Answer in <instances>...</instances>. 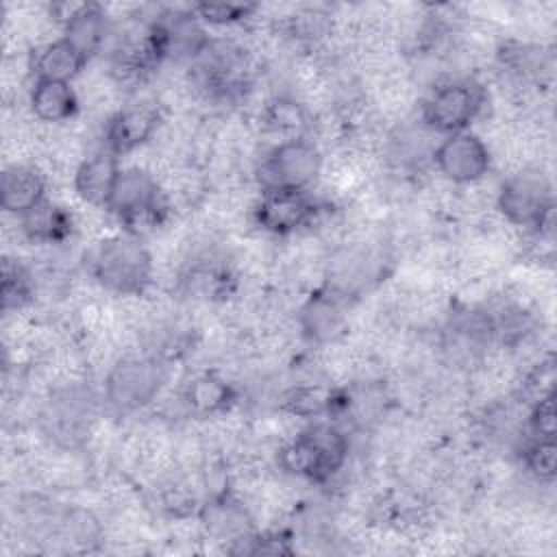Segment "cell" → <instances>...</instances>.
I'll return each instance as SVG.
<instances>
[{"mask_svg":"<svg viewBox=\"0 0 557 557\" xmlns=\"http://www.w3.org/2000/svg\"><path fill=\"white\" fill-rule=\"evenodd\" d=\"M30 298V276L24 268L4 261L2 268V305L4 309H17Z\"/></svg>","mask_w":557,"mask_h":557,"instance_id":"44dd1931","label":"cell"},{"mask_svg":"<svg viewBox=\"0 0 557 557\" xmlns=\"http://www.w3.org/2000/svg\"><path fill=\"white\" fill-rule=\"evenodd\" d=\"M346 326L337 296H313L302 309V329L315 342H333Z\"/></svg>","mask_w":557,"mask_h":557,"instance_id":"e0dca14e","label":"cell"},{"mask_svg":"<svg viewBox=\"0 0 557 557\" xmlns=\"http://www.w3.org/2000/svg\"><path fill=\"white\" fill-rule=\"evenodd\" d=\"M85 261L89 274L109 292L133 296L150 283L152 261L135 237H104L89 248Z\"/></svg>","mask_w":557,"mask_h":557,"instance_id":"6da1fadb","label":"cell"},{"mask_svg":"<svg viewBox=\"0 0 557 557\" xmlns=\"http://www.w3.org/2000/svg\"><path fill=\"white\" fill-rule=\"evenodd\" d=\"M20 220H22V231L33 242L54 244L65 239L72 233V215L63 207L52 205L48 200L37 205L33 211L22 215Z\"/></svg>","mask_w":557,"mask_h":557,"instance_id":"d6986e66","label":"cell"},{"mask_svg":"<svg viewBox=\"0 0 557 557\" xmlns=\"http://www.w3.org/2000/svg\"><path fill=\"white\" fill-rule=\"evenodd\" d=\"M163 368L148 357H126L107 374L104 394L117 411H137L159 394Z\"/></svg>","mask_w":557,"mask_h":557,"instance_id":"8992f818","label":"cell"},{"mask_svg":"<svg viewBox=\"0 0 557 557\" xmlns=\"http://www.w3.org/2000/svg\"><path fill=\"white\" fill-rule=\"evenodd\" d=\"M524 463L540 481H553L557 466L555 437H535L524 450Z\"/></svg>","mask_w":557,"mask_h":557,"instance_id":"ffe728a7","label":"cell"},{"mask_svg":"<svg viewBox=\"0 0 557 557\" xmlns=\"http://www.w3.org/2000/svg\"><path fill=\"white\" fill-rule=\"evenodd\" d=\"M30 109L37 120L59 124L74 117L78 100L70 83L35 81L30 91Z\"/></svg>","mask_w":557,"mask_h":557,"instance_id":"9a60e30c","label":"cell"},{"mask_svg":"<svg viewBox=\"0 0 557 557\" xmlns=\"http://www.w3.org/2000/svg\"><path fill=\"white\" fill-rule=\"evenodd\" d=\"M87 61L61 37L37 50L33 61V72L37 81L70 83Z\"/></svg>","mask_w":557,"mask_h":557,"instance_id":"2e32d148","label":"cell"},{"mask_svg":"<svg viewBox=\"0 0 557 557\" xmlns=\"http://www.w3.org/2000/svg\"><path fill=\"white\" fill-rule=\"evenodd\" d=\"M183 403L196 416H213L233 403L231 385L215 374H200L187 383L183 392Z\"/></svg>","mask_w":557,"mask_h":557,"instance_id":"ac0fdd59","label":"cell"},{"mask_svg":"<svg viewBox=\"0 0 557 557\" xmlns=\"http://www.w3.org/2000/svg\"><path fill=\"white\" fill-rule=\"evenodd\" d=\"M150 33L161 57L170 54L181 59H194L209 48V39L198 24V15L194 11L170 13L165 15V20L157 22Z\"/></svg>","mask_w":557,"mask_h":557,"instance_id":"30bf717a","label":"cell"},{"mask_svg":"<svg viewBox=\"0 0 557 557\" xmlns=\"http://www.w3.org/2000/svg\"><path fill=\"white\" fill-rule=\"evenodd\" d=\"M255 7L252 4H235V2H200L194 7V13L198 20H205L209 24H235L250 15Z\"/></svg>","mask_w":557,"mask_h":557,"instance_id":"7402d4cb","label":"cell"},{"mask_svg":"<svg viewBox=\"0 0 557 557\" xmlns=\"http://www.w3.org/2000/svg\"><path fill=\"white\" fill-rule=\"evenodd\" d=\"M346 457V435L331 424H318L296 435L281 450V466L296 476L322 483L344 466Z\"/></svg>","mask_w":557,"mask_h":557,"instance_id":"7a4b0ae2","label":"cell"},{"mask_svg":"<svg viewBox=\"0 0 557 557\" xmlns=\"http://www.w3.org/2000/svg\"><path fill=\"white\" fill-rule=\"evenodd\" d=\"M498 209L518 226L542 228L553 211L550 181L540 170H522L511 174L498 191Z\"/></svg>","mask_w":557,"mask_h":557,"instance_id":"5b68a950","label":"cell"},{"mask_svg":"<svg viewBox=\"0 0 557 557\" xmlns=\"http://www.w3.org/2000/svg\"><path fill=\"white\" fill-rule=\"evenodd\" d=\"M159 124V113L150 107H128L117 111L107 126V150L124 154L152 137Z\"/></svg>","mask_w":557,"mask_h":557,"instance_id":"7c38bea8","label":"cell"},{"mask_svg":"<svg viewBox=\"0 0 557 557\" xmlns=\"http://www.w3.org/2000/svg\"><path fill=\"white\" fill-rule=\"evenodd\" d=\"M531 429L535 433V437H555V429H557V418H555V398L553 392L542 394L531 411Z\"/></svg>","mask_w":557,"mask_h":557,"instance_id":"603a6c76","label":"cell"},{"mask_svg":"<svg viewBox=\"0 0 557 557\" xmlns=\"http://www.w3.org/2000/svg\"><path fill=\"white\" fill-rule=\"evenodd\" d=\"M315 215V205L307 189H265L257 202V224L274 235H289L307 226Z\"/></svg>","mask_w":557,"mask_h":557,"instance_id":"9c48e42d","label":"cell"},{"mask_svg":"<svg viewBox=\"0 0 557 557\" xmlns=\"http://www.w3.org/2000/svg\"><path fill=\"white\" fill-rule=\"evenodd\" d=\"M433 161L444 178L457 185H468L487 174L492 157L479 135L470 131H459L446 135L444 141L435 146Z\"/></svg>","mask_w":557,"mask_h":557,"instance_id":"ba28073f","label":"cell"},{"mask_svg":"<svg viewBox=\"0 0 557 557\" xmlns=\"http://www.w3.org/2000/svg\"><path fill=\"white\" fill-rule=\"evenodd\" d=\"M46 200V181L33 165L13 163L0 178V202L7 213L26 215Z\"/></svg>","mask_w":557,"mask_h":557,"instance_id":"8fae6325","label":"cell"},{"mask_svg":"<svg viewBox=\"0 0 557 557\" xmlns=\"http://www.w3.org/2000/svg\"><path fill=\"white\" fill-rule=\"evenodd\" d=\"M63 39L87 61L107 39V15L98 4L83 2L65 22Z\"/></svg>","mask_w":557,"mask_h":557,"instance_id":"5bb4252c","label":"cell"},{"mask_svg":"<svg viewBox=\"0 0 557 557\" xmlns=\"http://www.w3.org/2000/svg\"><path fill=\"white\" fill-rule=\"evenodd\" d=\"M483 104V91L470 81H450L440 85L422 107L426 128L444 135L466 131Z\"/></svg>","mask_w":557,"mask_h":557,"instance_id":"52a82bcc","label":"cell"},{"mask_svg":"<svg viewBox=\"0 0 557 557\" xmlns=\"http://www.w3.org/2000/svg\"><path fill=\"white\" fill-rule=\"evenodd\" d=\"M270 126L276 131H300L305 126V115L294 102H276L270 111Z\"/></svg>","mask_w":557,"mask_h":557,"instance_id":"cb8c5ba5","label":"cell"},{"mask_svg":"<svg viewBox=\"0 0 557 557\" xmlns=\"http://www.w3.org/2000/svg\"><path fill=\"white\" fill-rule=\"evenodd\" d=\"M120 170L117 154L111 150L96 152L78 165L74 174V189L85 202L107 209Z\"/></svg>","mask_w":557,"mask_h":557,"instance_id":"4fadbf2b","label":"cell"},{"mask_svg":"<svg viewBox=\"0 0 557 557\" xmlns=\"http://www.w3.org/2000/svg\"><path fill=\"white\" fill-rule=\"evenodd\" d=\"M107 209L128 228L157 226L165 213V200L152 174L139 168H126L115 178Z\"/></svg>","mask_w":557,"mask_h":557,"instance_id":"3957f363","label":"cell"},{"mask_svg":"<svg viewBox=\"0 0 557 557\" xmlns=\"http://www.w3.org/2000/svg\"><path fill=\"white\" fill-rule=\"evenodd\" d=\"M326 20L324 15L311 11V13H300L292 20V33L298 39H318L326 33Z\"/></svg>","mask_w":557,"mask_h":557,"instance_id":"d4e9b609","label":"cell"},{"mask_svg":"<svg viewBox=\"0 0 557 557\" xmlns=\"http://www.w3.org/2000/svg\"><path fill=\"white\" fill-rule=\"evenodd\" d=\"M322 170L320 150L302 139H283L274 146L259 168V183L265 189H307Z\"/></svg>","mask_w":557,"mask_h":557,"instance_id":"277c9868","label":"cell"}]
</instances>
